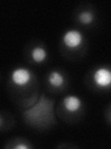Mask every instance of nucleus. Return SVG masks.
<instances>
[{
    "label": "nucleus",
    "instance_id": "obj_4",
    "mask_svg": "<svg viewBox=\"0 0 111 149\" xmlns=\"http://www.w3.org/2000/svg\"><path fill=\"white\" fill-rule=\"evenodd\" d=\"M64 106L69 112H75L81 106V100L76 96H68L64 99Z\"/></svg>",
    "mask_w": 111,
    "mask_h": 149
},
{
    "label": "nucleus",
    "instance_id": "obj_5",
    "mask_svg": "<svg viewBox=\"0 0 111 149\" xmlns=\"http://www.w3.org/2000/svg\"><path fill=\"white\" fill-rule=\"evenodd\" d=\"M49 83L54 87H60L64 83V77L58 72H52L49 76Z\"/></svg>",
    "mask_w": 111,
    "mask_h": 149
},
{
    "label": "nucleus",
    "instance_id": "obj_8",
    "mask_svg": "<svg viewBox=\"0 0 111 149\" xmlns=\"http://www.w3.org/2000/svg\"><path fill=\"white\" fill-rule=\"evenodd\" d=\"M15 148L16 149H27L28 147L26 146H24V144H18V146H17Z\"/></svg>",
    "mask_w": 111,
    "mask_h": 149
},
{
    "label": "nucleus",
    "instance_id": "obj_1",
    "mask_svg": "<svg viewBox=\"0 0 111 149\" xmlns=\"http://www.w3.org/2000/svg\"><path fill=\"white\" fill-rule=\"evenodd\" d=\"M63 41L68 48L74 49L81 45L82 41V35L79 31L71 30L64 35Z\"/></svg>",
    "mask_w": 111,
    "mask_h": 149
},
{
    "label": "nucleus",
    "instance_id": "obj_3",
    "mask_svg": "<svg viewBox=\"0 0 111 149\" xmlns=\"http://www.w3.org/2000/svg\"><path fill=\"white\" fill-rule=\"evenodd\" d=\"M95 82L100 87H108L111 84V71L106 68H99L95 73Z\"/></svg>",
    "mask_w": 111,
    "mask_h": 149
},
{
    "label": "nucleus",
    "instance_id": "obj_7",
    "mask_svg": "<svg viewBox=\"0 0 111 149\" xmlns=\"http://www.w3.org/2000/svg\"><path fill=\"white\" fill-rule=\"evenodd\" d=\"M79 19H80V21L83 24H89V23L92 22V19H94V15H92V13L90 11H84L80 14Z\"/></svg>",
    "mask_w": 111,
    "mask_h": 149
},
{
    "label": "nucleus",
    "instance_id": "obj_2",
    "mask_svg": "<svg viewBox=\"0 0 111 149\" xmlns=\"http://www.w3.org/2000/svg\"><path fill=\"white\" fill-rule=\"evenodd\" d=\"M32 74L29 70L24 68H18L16 69L12 73V80L14 84L18 86H24L28 84L31 80Z\"/></svg>",
    "mask_w": 111,
    "mask_h": 149
},
{
    "label": "nucleus",
    "instance_id": "obj_6",
    "mask_svg": "<svg viewBox=\"0 0 111 149\" xmlns=\"http://www.w3.org/2000/svg\"><path fill=\"white\" fill-rule=\"evenodd\" d=\"M32 57L34 62L42 63L46 58V51L43 48H34L32 51Z\"/></svg>",
    "mask_w": 111,
    "mask_h": 149
}]
</instances>
